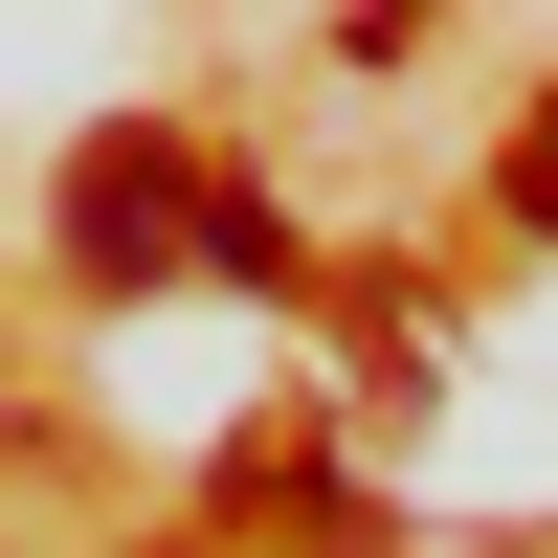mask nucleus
Segmentation results:
<instances>
[{"label":"nucleus","instance_id":"f257e3e1","mask_svg":"<svg viewBox=\"0 0 558 558\" xmlns=\"http://www.w3.org/2000/svg\"><path fill=\"white\" fill-rule=\"evenodd\" d=\"M68 246H89V268H291L268 202H223V157H179V134H112V157H89Z\"/></svg>","mask_w":558,"mask_h":558},{"label":"nucleus","instance_id":"f03ea898","mask_svg":"<svg viewBox=\"0 0 558 558\" xmlns=\"http://www.w3.org/2000/svg\"><path fill=\"white\" fill-rule=\"evenodd\" d=\"M514 202H536V223H558V112H536V157H514Z\"/></svg>","mask_w":558,"mask_h":558}]
</instances>
